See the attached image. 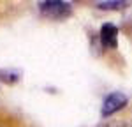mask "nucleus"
Listing matches in <instances>:
<instances>
[{"label": "nucleus", "instance_id": "obj_1", "mask_svg": "<svg viewBox=\"0 0 132 127\" xmlns=\"http://www.w3.org/2000/svg\"><path fill=\"white\" fill-rule=\"evenodd\" d=\"M39 11L44 18L50 20H63L71 14V4L67 2H58V0H50V2H41Z\"/></svg>", "mask_w": 132, "mask_h": 127}, {"label": "nucleus", "instance_id": "obj_2", "mask_svg": "<svg viewBox=\"0 0 132 127\" xmlns=\"http://www.w3.org/2000/svg\"><path fill=\"white\" fill-rule=\"evenodd\" d=\"M127 102V97L120 92H114V94L108 95L106 97V101H104V104H102V115L104 116H109L113 113H116V111H120L123 106Z\"/></svg>", "mask_w": 132, "mask_h": 127}, {"label": "nucleus", "instance_id": "obj_3", "mask_svg": "<svg viewBox=\"0 0 132 127\" xmlns=\"http://www.w3.org/2000/svg\"><path fill=\"white\" fill-rule=\"evenodd\" d=\"M101 42L104 48H116L118 44V28L113 23H106L101 28Z\"/></svg>", "mask_w": 132, "mask_h": 127}, {"label": "nucleus", "instance_id": "obj_4", "mask_svg": "<svg viewBox=\"0 0 132 127\" xmlns=\"http://www.w3.org/2000/svg\"><path fill=\"white\" fill-rule=\"evenodd\" d=\"M97 5H99L101 9H122L127 4H125V2H99Z\"/></svg>", "mask_w": 132, "mask_h": 127}, {"label": "nucleus", "instance_id": "obj_5", "mask_svg": "<svg viewBox=\"0 0 132 127\" xmlns=\"http://www.w3.org/2000/svg\"><path fill=\"white\" fill-rule=\"evenodd\" d=\"M108 127H127V125H120V124H113V125H108Z\"/></svg>", "mask_w": 132, "mask_h": 127}]
</instances>
